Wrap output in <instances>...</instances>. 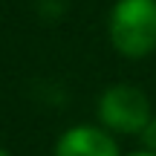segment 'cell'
I'll use <instances>...</instances> for the list:
<instances>
[{
	"mask_svg": "<svg viewBox=\"0 0 156 156\" xmlns=\"http://www.w3.org/2000/svg\"><path fill=\"white\" fill-rule=\"evenodd\" d=\"M110 41L127 58L151 55L156 49V0H119L110 12Z\"/></svg>",
	"mask_w": 156,
	"mask_h": 156,
	"instance_id": "6da1fadb",
	"label": "cell"
},
{
	"mask_svg": "<svg viewBox=\"0 0 156 156\" xmlns=\"http://www.w3.org/2000/svg\"><path fill=\"white\" fill-rule=\"evenodd\" d=\"M98 116L107 127L119 133H142L151 122V104L139 87L116 84L98 101Z\"/></svg>",
	"mask_w": 156,
	"mask_h": 156,
	"instance_id": "7a4b0ae2",
	"label": "cell"
},
{
	"mask_svg": "<svg viewBox=\"0 0 156 156\" xmlns=\"http://www.w3.org/2000/svg\"><path fill=\"white\" fill-rule=\"evenodd\" d=\"M55 156H119V147L98 127H73L58 139Z\"/></svg>",
	"mask_w": 156,
	"mask_h": 156,
	"instance_id": "3957f363",
	"label": "cell"
},
{
	"mask_svg": "<svg viewBox=\"0 0 156 156\" xmlns=\"http://www.w3.org/2000/svg\"><path fill=\"white\" fill-rule=\"evenodd\" d=\"M142 139H145L147 153H156V119H151V122H147V127L142 130Z\"/></svg>",
	"mask_w": 156,
	"mask_h": 156,
	"instance_id": "277c9868",
	"label": "cell"
},
{
	"mask_svg": "<svg viewBox=\"0 0 156 156\" xmlns=\"http://www.w3.org/2000/svg\"><path fill=\"white\" fill-rule=\"evenodd\" d=\"M133 156H156V153H133Z\"/></svg>",
	"mask_w": 156,
	"mask_h": 156,
	"instance_id": "5b68a950",
	"label": "cell"
},
{
	"mask_svg": "<svg viewBox=\"0 0 156 156\" xmlns=\"http://www.w3.org/2000/svg\"><path fill=\"white\" fill-rule=\"evenodd\" d=\"M0 156H9V153H6V151H0Z\"/></svg>",
	"mask_w": 156,
	"mask_h": 156,
	"instance_id": "8992f818",
	"label": "cell"
}]
</instances>
